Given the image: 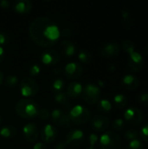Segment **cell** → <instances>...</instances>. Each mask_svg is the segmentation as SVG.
I'll return each instance as SVG.
<instances>
[{"mask_svg": "<svg viewBox=\"0 0 148 149\" xmlns=\"http://www.w3.org/2000/svg\"><path fill=\"white\" fill-rule=\"evenodd\" d=\"M28 32L36 45L44 48L53 46L60 38L58 25L48 17L34 18L29 25Z\"/></svg>", "mask_w": 148, "mask_h": 149, "instance_id": "1", "label": "cell"}, {"mask_svg": "<svg viewBox=\"0 0 148 149\" xmlns=\"http://www.w3.org/2000/svg\"><path fill=\"white\" fill-rule=\"evenodd\" d=\"M38 110L39 108L38 103L35 100L28 98L19 100L15 106L16 113L20 117L27 120H32L36 118L38 116Z\"/></svg>", "mask_w": 148, "mask_h": 149, "instance_id": "2", "label": "cell"}, {"mask_svg": "<svg viewBox=\"0 0 148 149\" xmlns=\"http://www.w3.org/2000/svg\"><path fill=\"white\" fill-rule=\"evenodd\" d=\"M68 114L72 122L77 125L85 124L91 118L90 110L82 105H76L72 107Z\"/></svg>", "mask_w": 148, "mask_h": 149, "instance_id": "3", "label": "cell"}, {"mask_svg": "<svg viewBox=\"0 0 148 149\" xmlns=\"http://www.w3.org/2000/svg\"><path fill=\"white\" fill-rule=\"evenodd\" d=\"M101 149H120L121 140L118 134L113 131L104 133L99 141Z\"/></svg>", "mask_w": 148, "mask_h": 149, "instance_id": "4", "label": "cell"}, {"mask_svg": "<svg viewBox=\"0 0 148 149\" xmlns=\"http://www.w3.org/2000/svg\"><path fill=\"white\" fill-rule=\"evenodd\" d=\"M100 88L94 83H87L83 87L82 97L88 104H96L100 100Z\"/></svg>", "mask_w": 148, "mask_h": 149, "instance_id": "5", "label": "cell"}, {"mask_svg": "<svg viewBox=\"0 0 148 149\" xmlns=\"http://www.w3.org/2000/svg\"><path fill=\"white\" fill-rule=\"evenodd\" d=\"M20 93L24 97H32L36 95L38 92V83L31 78L25 77L24 78L19 84Z\"/></svg>", "mask_w": 148, "mask_h": 149, "instance_id": "6", "label": "cell"}, {"mask_svg": "<svg viewBox=\"0 0 148 149\" xmlns=\"http://www.w3.org/2000/svg\"><path fill=\"white\" fill-rule=\"evenodd\" d=\"M51 121L58 127H69L72 125V120L69 117V114L66 113L62 109L56 108L51 113Z\"/></svg>", "mask_w": 148, "mask_h": 149, "instance_id": "7", "label": "cell"}, {"mask_svg": "<svg viewBox=\"0 0 148 149\" xmlns=\"http://www.w3.org/2000/svg\"><path fill=\"white\" fill-rule=\"evenodd\" d=\"M143 119V113L141 110L136 107H128L124 113V120L132 126L139 125Z\"/></svg>", "mask_w": 148, "mask_h": 149, "instance_id": "8", "label": "cell"}, {"mask_svg": "<svg viewBox=\"0 0 148 149\" xmlns=\"http://www.w3.org/2000/svg\"><path fill=\"white\" fill-rule=\"evenodd\" d=\"M39 134L44 143H51L55 141L58 137V130L53 125L46 124L42 127Z\"/></svg>", "mask_w": 148, "mask_h": 149, "instance_id": "9", "label": "cell"}, {"mask_svg": "<svg viewBox=\"0 0 148 149\" xmlns=\"http://www.w3.org/2000/svg\"><path fill=\"white\" fill-rule=\"evenodd\" d=\"M60 54L52 49L44 50L40 57L41 62L46 65H56L60 61Z\"/></svg>", "mask_w": 148, "mask_h": 149, "instance_id": "10", "label": "cell"}, {"mask_svg": "<svg viewBox=\"0 0 148 149\" xmlns=\"http://www.w3.org/2000/svg\"><path fill=\"white\" fill-rule=\"evenodd\" d=\"M85 140V134L80 129H72L71 130L65 137V142L67 145L77 147L83 143Z\"/></svg>", "mask_w": 148, "mask_h": 149, "instance_id": "11", "label": "cell"}, {"mask_svg": "<svg viewBox=\"0 0 148 149\" xmlns=\"http://www.w3.org/2000/svg\"><path fill=\"white\" fill-rule=\"evenodd\" d=\"M145 65V59L141 53L138 52H133L129 54L128 58V65L133 72H139L140 71Z\"/></svg>", "mask_w": 148, "mask_h": 149, "instance_id": "12", "label": "cell"}, {"mask_svg": "<svg viewBox=\"0 0 148 149\" xmlns=\"http://www.w3.org/2000/svg\"><path fill=\"white\" fill-rule=\"evenodd\" d=\"M83 72V68L80 64L77 62H70L65 65L64 68V72L66 78L68 79H78Z\"/></svg>", "mask_w": 148, "mask_h": 149, "instance_id": "13", "label": "cell"}, {"mask_svg": "<svg viewBox=\"0 0 148 149\" xmlns=\"http://www.w3.org/2000/svg\"><path fill=\"white\" fill-rule=\"evenodd\" d=\"M91 127L96 132L105 131L109 126V119L105 115H95L91 120Z\"/></svg>", "mask_w": 148, "mask_h": 149, "instance_id": "14", "label": "cell"}, {"mask_svg": "<svg viewBox=\"0 0 148 149\" xmlns=\"http://www.w3.org/2000/svg\"><path fill=\"white\" fill-rule=\"evenodd\" d=\"M23 134L25 140L29 142H36L39 136V132L38 127L34 123L25 124L23 127Z\"/></svg>", "mask_w": 148, "mask_h": 149, "instance_id": "15", "label": "cell"}, {"mask_svg": "<svg viewBox=\"0 0 148 149\" xmlns=\"http://www.w3.org/2000/svg\"><path fill=\"white\" fill-rule=\"evenodd\" d=\"M59 49L61 53L65 57H72L78 52L76 45L70 40L61 41L59 44Z\"/></svg>", "mask_w": 148, "mask_h": 149, "instance_id": "16", "label": "cell"}, {"mask_svg": "<svg viewBox=\"0 0 148 149\" xmlns=\"http://www.w3.org/2000/svg\"><path fill=\"white\" fill-rule=\"evenodd\" d=\"M121 85L124 88L133 91L140 86V80L139 79L132 74H126L121 79Z\"/></svg>", "mask_w": 148, "mask_h": 149, "instance_id": "17", "label": "cell"}, {"mask_svg": "<svg viewBox=\"0 0 148 149\" xmlns=\"http://www.w3.org/2000/svg\"><path fill=\"white\" fill-rule=\"evenodd\" d=\"M120 45L116 43H108L101 49V55L105 58H113L120 53Z\"/></svg>", "mask_w": 148, "mask_h": 149, "instance_id": "18", "label": "cell"}, {"mask_svg": "<svg viewBox=\"0 0 148 149\" xmlns=\"http://www.w3.org/2000/svg\"><path fill=\"white\" fill-rule=\"evenodd\" d=\"M13 10L20 14L29 12L32 8V3L30 0H17L12 3Z\"/></svg>", "mask_w": 148, "mask_h": 149, "instance_id": "19", "label": "cell"}, {"mask_svg": "<svg viewBox=\"0 0 148 149\" xmlns=\"http://www.w3.org/2000/svg\"><path fill=\"white\" fill-rule=\"evenodd\" d=\"M83 86L81 83L77 82V81H73L71 82L68 86H67V90H66V93L70 98H73L76 99L78 97H79L82 94L83 92Z\"/></svg>", "mask_w": 148, "mask_h": 149, "instance_id": "20", "label": "cell"}, {"mask_svg": "<svg viewBox=\"0 0 148 149\" xmlns=\"http://www.w3.org/2000/svg\"><path fill=\"white\" fill-rule=\"evenodd\" d=\"M54 100L59 104L62 107L67 108L71 107V103H70V97L67 95V93L65 92H61L58 93H56L54 96Z\"/></svg>", "mask_w": 148, "mask_h": 149, "instance_id": "21", "label": "cell"}, {"mask_svg": "<svg viewBox=\"0 0 148 149\" xmlns=\"http://www.w3.org/2000/svg\"><path fill=\"white\" fill-rule=\"evenodd\" d=\"M16 134H17V129L12 125H5L2 127L0 129V135L3 138L5 139L13 138Z\"/></svg>", "mask_w": 148, "mask_h": 149, "instance_id": "22", "label": "cell"}, {"mask_svg": "<svg viewBox=\"0 0 148 149\" xmlns=\"http://www.w3.org/2000/svg\"><path fill=\"white\" fill-rule=\"evenodd\" d=\"M65 81L64 79L57 78L52 81V83L51 85V89L52 93H54V94H56V93L63 92V90L65 88Z\"/></svg>", "mask_w": 148, "mask_h": 149, "instance_id": "23", "label": "cell"}, {"mask_svg": "<svg viewBox=\"0 0 148 149\" xmlns=\"http://www.w3.org/2000/svg\"><path fill=\"white\" fill-rule=\"evenodd\" d=\"M113 102H114V105L116 106V107L121 109V108H124L126 107L128 100H127L126 95H124L122 93H119V94H116L114 96Z\"/></svg>", "mask_w": 148, "mask_h": 149, "instance_id": "24", "label": "cell"}, {"mask_svg": "<svg viewBox=\"0 0 148 149\" xmlns=\"http://www.w3.org/2000/svg\"><path fill=\"white\" fill-rule=\"evenodd\" d=\"M112 107H113V105L111 101L108 100L103 99V100H99V101L98 102V109L103 113H110V111L112 110Z\"/></svg>", "mask_w": 148, "mask_h": 149, "instance_id": "25", "label": "cell"}, {"mask_svg": "<svg viewBox=\"0 0 148 149\" xmlns=\"http://www.w3.org/2000/svg\"><path fill=\"white\" fill-rule=\"evenodd\" d=\"M78 58L79 60L84 64H89L92 60V55L90 52L86 50H80L78 52Z\"/></svg>", "mask_w": 148, "mask_h": 149, "instance_id": "26", "label": "cell"}, {"mask_svg": "<svg viewBox=\"0 0 148 149\" xmlns=\"http://www.w3.org/2000/svg\"><path fill=\"white\" fill-rule=\"evenodd\" d=\"M17 84H18V77L15 74H10L4 79V85L7 87H14Z\"/></svg>", "mask_w": 148, "mask_h": 149, "instance_id": "27", "label": "cell"}, {"mask_svg": "<svg viewBox=\"0 0 148 149\" xmlns=\"http://www.w3.org/2000/svg\"><path fill=\"white\" fill-rule=\"evenodd\" d=\"M125 125H126V123H125V120L123 119L117 118V119H114L112 121L111 127L115 131H122L125 128Z\"/></svg>", "mask_w": 148, "mask_h": 149, "instance_id": "28", "label": "cell"}, {"mask_svg": "<svg viewBox=\"0 0 148 149\" xmlns=\"http://www.w3.org/2000/svg\"><path fill=\"white\" fill-rule=\"evenodd\" d=\"M122 47H123V50L126 52H128L129 54H131L132 52H135V45H134V43L129 39H126V40H124L123 43H122Z\"/></svg>", "mask_w": 148, "mask_h": 149, "instance_id": "29", "label": "cell"}, {"mask_svg": "<svg viewBox=\"0 0 148 149\" xmlns=\"http://www.w3.org/2000/svg\"><path fill=\"white\" fill-rule=\"evenodd\" d=\"M126 149H144L145 148V146L143 144V142L139 140V139H136V140H133V141H129L127 147L126 148Z\"/></svg>", "mask_w": 148, "mask_h": 149, "instance_id": "30", "label": "cell"}, {"mask_svg": "<svg viewBox=\"0 0 148 149\" xmlns=\"http://www.w3.org/2000/svg\"><path fill=\"white\" fill-rule=\"evenodd\" d=\"M125 139L128 141H133V140H136L138 139L139 137V132L135 129H128L127 131H126L125 134Z\"/></svg>", "mask_w": 148, "mask_h": 149, "instance_id": "31", "label": "cell"}, {"mask_svg": "<svg viewBox=\"0 0 148 149\" xmlns=\"http://www.w3.org/2000/svg\"><path fill=\"white\" fill-rule=\"evenodd\" d=\"M51 116V113H50V111L46 108H41L38 110V117L39 119H41L42 120H46L50 118Z\"/></svg>", "mask_w": 148, "mask_h": 149, "instance_id": "32", "label": "cell"}, {"mask_svg": "<svg viewBox=\"0 0 148 149\" xmlns=\"http://www.w3.org/2000/svg\"><path fill=\"white\" fill-rule=\"evenodd\" d=\"M139 136H140L144 141L148 142V123L141 127L140 131L139 132Z\"/></svg>", "mask_w": 148, "mask_h": 149, "instance_id": "33", "label": "cell"}, {"mask_svg": "<svg viewBox=\"0 0 148 149\" xmlns=\"http://www.w3.org/2000/svg\"><path fill=\"white\" fill-rule=\"evenodd\" d=\"M40 72H41V68L38 64H34V65H31V67L29 68V73L32 77L38 76L40 73Z\"/></svg>", "mask_w": 148, "mask_h": 149, "instance_id": "34", "label": "cell"}, {"mask_svg": "<svg viewBox=\"0 0 148 149\" xmlns=\"http://www.w3.org/2000/svg\"><path fill=\"white\" fill-rule=\"evenodd\" d=\"M137 101L143 106H148V93H140L138 98Z\"/></svg>", "mask_w": 148, "mask_h": 149, "instance_id": "35", "label": "cell"}, {"mask_svg": "<svg viewBox=\"0 0 148 149\" xmlns=\"http://www.w3.org/2000/svg\"><path fill=\"white\" fill-rule=\"evenodd\" d=\"M99 137L98 134H91L88 136V143L90 145V147H95V145L99 142Z\"/></svg>", "mask_w": 148, "mask_h": 149, "instance_id": "36", "label": "cell"}, {"mask_svg": "<svg viewBox=\"0 0 148 149\" xmlns=\"http://www.w3.org/2000/svg\"><path fill=\"white\" fill-rule=\"evenodd\" d=\"M10 41V37L6 32L0 31V45H5L9 43Z\"/></svg>", "mask_w": 148, "mask_h": 149, "instance_id": "37", "label": "cell"}, {"mask_svg": "<svg viewBox=\"0 0 148 149\" xmlns=\"http://www.w3.org/2000/svg\"><path fill=\"white\" fill-rule=\"evenodd\" d=\"M67 144L65 142V141L64 140H60L56 142V144L53 146V149H66L67 148Z\"/></svg>", "mask_w": 148, "mask_h": 149, "instance_id": "38", "label": "cell"}, {"mask_svg": "<svg viewBox=\"0 0 148 149\" xmlns=\"http://www.w3.org/2000/svg\"><path fill=\"white\" fill-rule=\"evenodd\" d=\"M72 31L70 28L68 27H65V28H63L61 31H60V36H63L65 38H68L70 36H72Z\"/></svg>", "mask_w": 148, "mask_h": 149, "instance_id": "39", "label": "cell"}, {"mask_svg": "<svg viewBox=\"0 0 148 149\" xmlns=\"http://www.w3.org/2000/svg\"><path fill=\"white\" fill-rule=\"evenodd\" d=\"M33 149H47V146L44 142H37L33 146Z\"/></svg>", "mask_w": 148, "mask_h": 149, "instance_id": "40", "label": "cell"}, {"mask_svg": "<svg viewBox=\"0 0 148 149\" xmlns=\"http://www.w3.org/2000/svg\"><path fill=\"white\" fill-rule=\"evenodd\" d=\"M0 7L3 9H7L10 7V2L7 0H1L0 1Z\"/></svg>", "mask_w": 148, "mask_h": 149, "instance_id": "41", "label": "cell"}, {"mask_svg": "<svg viewBox=\"0 0 148 149\" xmlns=\"http://www.w3.org/2000/svg\"><path fill=\"white\" fill-rule=\"evenodd\" d=\"M52 72H53L55 75H57V76H59V75L63 72V70H62L61 67L57 66V67H54V68L52 69Z\"/></svg>", "mask_w": 148, "mask_h": 149, "instance_id": "42", "label": "cell"}, {"mask_svg": "<svg viewBox=\"0 0 148 149\" xmlns=\"http://www.w3.org/2000/svg\"><path fill=\"white\" fill-rule=\"evenodd\" d=\"M122 16H123V18L126 20V21H129L130 20V15H129V12L126 10H122Z\"/></svg>", "mask_w": 148, "mask_h": 149, "instance_id": "43", "label": "cell"}, {"mask_svg": "<svg viewBox=\"0 0 148 149\" xmlns=\"http://www.w3.org/2000/svg\"><path fill=\"white\" fill-rule=\"evenodd\" d=\"M4 56H5V52L3 50V48L0 45V62H2L3 60Z\"/></svg>", "mask_w": 148, "mask_h": 149, "instance_id": "44", "label": "cell"}, {"mask_svg": "<svg viewBox=\"0 0 148 149\" xmlns=\"http://www.w3.org/2000/svg\"><path fill=\"white\" fill-rule=\"evenodd\" d=\"M3 72L0 70V86H1V84L3 83Z\"/></svg>", "mask_w": 148, "mask_h": 149, "instance_id": "45", "label": "cell"}, {"mask_svg": "<svg viewBox=\"0 0 148 149\" xmlns=\"http://www.w3.org/2000/svg\"><path fill=\"white\" fill-rule=\"evenodd\" d=\"M85 149H98V148H96L95 147H88V148H85Z\"/></svg>", "mask_w": 148, "mask_h": 149, "instance_id": "46", "label": "cell"}, {"mask_svg": "<svg viewBox=\"0 0 148 149\" xmlns=\"http://www.w3.org/2000/svg\"><path fill=\"white\" fill-rule=\"evenodd\" d=\"M146 52L148 54V45H147V48H146Z\"/></svg>", "mask_w": 148, "mask_h": 149, "instance_id": "47", "label": "cell"}, {"mask_svg": "<svg viewBox=\"0 0 148 149\" xmlns=\"http://www.w3.org/2000/svg\"><path fill=\"white\" fill-rule=\"evenodd\" d=\"M1 122H2V117H1V114H0V124H1Z\"/></svg>", "mask_w": 148, "mask_h": 149, "instance_id": "48", "label": "cell"}, {"mask_svg": "<svg viewBox=\"0 0 148 149\" xmlns=\"http://www.w3.org/2000/svg\"><path fill=\"white\" fill-rule=\"evenodd\" d=\"M123 149H126V148H123Z\"/></svg>", "mask_w": 148, "mask_h": 149, "instance_id": "49", "label": "cell"}]
</instances>
